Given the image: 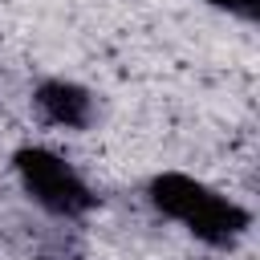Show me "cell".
Masks as SVG:
<instances>
[{
  "instance_id": "obj_2",
  "label": "cell",
  "mask_w": 260,
  "mask_h": 260,
  "mask_svg": "<svg viewBox=\"0 0 260 260\" xmlns=\"http://www.w3.org/2000/svg\"><path fill=\"white\" fill-rule=\"evenodd\" d=\"M16 175H20L24 191L53 215H81L93 207V191L85 187V179L61 154H53L45 146L16 150Z\"/></svg>"
},
{
  "instance_id": "obj_4",
  "label": "cell",
  "mask_w": 260,
  "mask_h": 260,
  "mask_svg": "<svg viewBox=\"0 0 260 260\" xmlns=\"http://www.w3.org/2000/svg\"><path fill=\"white\" fill-rule=\"evenodd\" d=\"M207 4H215V8H228V12L244 16V20H252V16H256V4H260V0H207Z\"/></svg>"
},
{
  "instance_id": "obj_3",
  "label": "cell",
  "mask_w": 260,
  "mask_h": 260,
  "mask_svg": "<svg viewBox=\"0 0 260 260\" xmlns=\"http://www.w3.org/2000/svg\"><path fill=\"white\" fill-rule=\"evenodd\" d=\"M32 102H37V110H41L45 122L65 126V130H81L93 118V98L81 85H73V81H45Z\"/></svg>"
},
{
  "instance_id": "obj_1",
  "label": "cell",
  "mask_w": 260,
  "mask_h": 260,
  "mask_svg": "<svg viewBox=\"0 0 260 260\" xmlns=\"http://www.w3.org/2000/svg\"><path fill=\"white\" fill-rule=\"evenodd\" d=\"M150 203L162 215H171L183 228H191L203 244H215V248L232 244L248 228V211L236 199L215 195L211 187H203L199 179L179 175V171H167V175H158L150 183Z\"/></svg>"
}]
</instances>
